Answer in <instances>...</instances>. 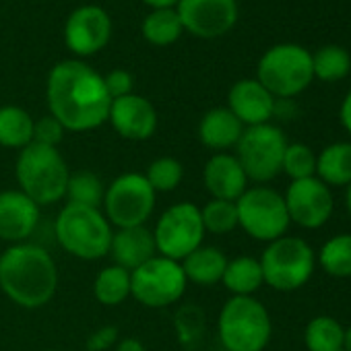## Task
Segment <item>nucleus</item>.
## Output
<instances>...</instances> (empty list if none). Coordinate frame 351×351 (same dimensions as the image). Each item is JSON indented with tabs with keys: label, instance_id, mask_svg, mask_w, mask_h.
<instances>
[{
	"label": "nucleus",
	"instance_id": "1",
	"mask_svg": "<svg viewBox=\"0 0 351 351\" xmlns=\"http://www.w3.org/2000/svg\"><path fill=\"white\" fill-rule=\"evenodd\" d=\"M46 97L50 114L73 132L101 126L112 106L104 77L81 60H64L50 71Z\"/></svg>",
	"mask_w": 351,
	"mask_h": 351
},
{
	"label": "nucleus",
	"instance_id": "2",
	"mask_svg": "<svg viewBox=\"0 0 351 351\" xmlns=\"http://www.w3.org/2000/svg\"><path fill=\"white\" fill-rule=\"evenodd\" d=\"M0 289L13 304L27 310L50 304L58 289L52 254L38 244H11L0 254Z\"/></svg>",
	"mask_w": 351,
	"mask_h": 351
},
{
	"label": "nucleus",
	"instance_id": "3",
	"mask_svg": "<svg viewBox=\"0 0 351 351\" xmlns=\"http://www.w3.org/2000/svg\"><path fill=\"white\" fill-rule=\"evenodd\" d=\"M15 176L23 195L38 207H48L66 197L71 171L58 147L32 143L19 151Z\"/></svg>",
	"mask_w": 351,
	"mask_h": 351
},
{
	"label": "nucleus",
	"instance_id": "4",
	"mask_svg": "<svg viewBox=\"0 0 351 351\" xmlns=\"http://www.w3.org/2000/svg\"><path fill=\"white\" fill-rule=\"evenodd\" d=\"M112 226L101 209L66 203L54 221V236L62 250L81 261H99L108 256Z\"/></svg>",
	"mask_w": 351,
	"mask_h": 351
},
{
	"label": "nucleus",
	"instance_id": "5",
	"mask_svg": "<svg viewBox=\"0 0 351 351\" xmlns=\"http://www.w3.org/2000/svg\"><path fill=\"white\" fill-rule=\"evenodd\" d=\"M221 349L265 351L273 335V322L263 302L252 295H232L217 318Z\"/></svg>",
	"mask_w": 351,
	"mask_h": 351
},
{
	"label": "nucleus",
	"instance_id": "6",
	"mask_svg": "<svg viewBox=\"0 0 351 351\" xmlns=\"http://www.w3.org/2000/svg\"><path fill=\"white\" fill-rule=\"evenodd\" d=\"M256 81L275 99L295 97L314 81L312 54L298 44H277L258 60Z\"/></svg>",
	"mask_w": 351,
	"mask_h": 351
},
{
	"label": "nucleus",
	"instance_id": "7",
	"mask_svg": "<svg viewBox=\"0 0 351 351\" xmlns=\"http://www.w3.org/2000/svg\"><path fill=\"white\" fill-rule=\"evenodd\" d=\"M258 263L269 287L277 291H295L312 277L316 256L306 240L298 236H281L269 242Z\"/></svg>",
	"mask_w": 351,
	"mask_h": 351
},
{
	"label": "nucleus",
	"instance_id": "8",
	"mask_svg": "<svg viewBox=\"0 0 351 351\" xmlns=\"http://www.w3.org/2000/svg\"><path fill=\"white\" fill-rule=\"evenodd\" d=\"M287 145L289 143L279 126H273L269 122L246 126L236 145V157L244 167L248 180L265 184L277 178L281 173Z\"/></svg>",
	"mask_w": 351,
	"mask_h": 351
},
{
	"label": "nucleus",
	"instance_id": "9",
	"mask_svg": "<svg viewBox=\"0 0 351 351\" xmlns=\"http://www.w3.org/2000/svg\"><path fill=\"white\" fill-rule=\"evenodd\" d=\"M157 193L151 189L143 173H122L106 189L104 215L114 228H136L147 226L155 211Z\"/></svg>",
	"mask_w": 351,
	"mask_h": 351
},
{
	"label": "nucleus",
	"instance_id": "10",
	"mask_svg": "<svg viewBox=\"0 0 351 351\" xmlns=\"http://www.w3.org/2000/svg\"><path fill=\"white\" fill-rule=\"evenodd\" d=\"M205 226L201 207L195 203H176L161 213L153 228L155 248L159 256L184 261L193 250L203 246Z\"/></svg>",
	"mask_w": 351,
	"mask_h": 351
},
{
	"label": "nucleus",
	"instance_id": "11",
	"mask_svg": "<svg viewBox=\"0 0 351 351\" xmlns=\"http://www.w3.org/2000/svg\"><path fill=\"white\" fill-rule=\"evenodd\" d=\"M186 275L178 261L155 254L130 273V295L147 308H165L186 291Z\"/></svg>",
	"mask_w": 351,
	"mask_h": 351
},
{
	"label": "nucleus",
	"instance_id": "12",
	"mask_svg": "<svg viewBox=\"0 0 351 351\" xmlns=\"http://www.w3.org/2000/svg\"><path fill=\"white\" fill-rule=\"evenodd\" d=\"M238 226L258 242H273L287 234L289 215L283 197L269 186H252L236 201Z\"/></svg>",
	"mask_w": 351,
	"mask_h": 351
},
{
	"label": "nucleus",
	"instance_id": "13",
	"mask_svg": "<svg viewBox=\"0 0 351 351\" xmlns=\"http://www.w3.org/2000/svg\"><path fill=\"white\" fill-rule=\"evenodd\" d=\"M285 207L289 221L304 230L322 228L335 209L330 189L322 184L316 176L304 180H293L285 191Z\"/></svg>",
	"mask_w": 351,
	"mask_h": 351
},
{
	"label": "nucleus",
	"instance_id": "14",
	"mask_svg": "<svg viewBox=\"0 0 351 351\" xmlns=\"http://www.w3.org/2000/svg\"><path fill=\"white\" fill-rule=\"evenodd\" d=\"M178 13L182 27L199 38H219L238 21L236 0H180Z\"/></svg>",
	"mask_w": 351,
	"mask_h": 351
},
{
	"label": "nucleus",
	"instance_id": "15",
	"mask_svg": "<svg viewBox=\"0 0 351 351\" xmlns=\"http://www.w3.org/2000/svg\"><path fill=\"white\" fill-rule=\"evenodd\" d=\"M112 36V21L101 7L85 5L71 13L64 25V42L77 56L99 52Z\"/></svg>",
	"mask_w": 351,
	"mask_h": 351
},
{
	"label": "nucleus",
	"instance_id": "16",
	"mask_svg": "<svg viewBox=\"0 0 351 351\" xmlns=\"http://www.w3.org/2000/svg\"><path fill=\"white\" fill-rule=\"evenodd\" d=\"M108 120L112 128L128 141H147L157 130V112L153 104L136 93L112 99Z\"/></svg>",
	"mask_w": 351,
	"mask_h": 351
},
{
	"label": "nucleus",
	"instance_id": "17",
	"mask_svg": "<svg viewBox=\"0 0 351 351\" xmlns=\"http://www.w3.org/2000/svg\"><path fill=\"white\" fill-rule=\"evenodd\" d=\"M40 207L21 191L0 193V240L21 244L38 228Z\"/></svg>",
	"mask_w": 351,
	"mask_h": 351
},
{
	"label": "nucleus",
	"instance_id": "18",
	"mask_svg": "<svg viewBox=\"0 0 351 351\" xmlns=\"http://www.w3.org/2000/svg\"><path fill=\"white\" fill-rule=\"evenodd\" d=\"M277 99L256 81L242 79L228 93V110L246 126L267 124L275 114Z\"/></svg>",
	"mask_w": 351,
	"mask_h": 351
},
{
	"label": "nucleus",
	"instance_id": "19",
	"mask_svg": "<svg viewBox=\"0 0 351 351\" xmlns=\"http://www.w3.org/2000/svg\"><path fill=\"white\" fill-rule=\"evenodd\" d=\"M207 193L219 201H238L248 189V176L232 153H215L203 167Z\"/></svg>",
	"mask_w": 351,
	"mask_h": 351
},
{
	"label": "nucleus",
	"instance_id": "20",
	"mask_svg": "<svg viewBox=\"0 0 351 351\" xmlns=\"http://www.w3.org/2000/svg\"><path fill=\"white\" fill-rule=\"evenodd\" d=\"M108 254L112 256L114 265L132 273L134 269H138L143 263H147L157 254L153 230H149L147 226L116 230L112 234Z\"/></svg>",
	"mask_w": 351,
	"mask_h": 351
},
{
	"label": "nucleus",
	"instance_id": "21",
	"mask_svg": "<svg viewBox=\"0 0 351 351\" xmlns=\"http://www.w3.org/2000/svg\"><path fill=\"white\" fill-rule=\"evenodd\" d=\"M244 132V124L228 110V108H213L209 110L199 124V138L205 147L223 153L238 145Z\"/></svg>",
	"mask_w": 351,
	"mask_h": 351
},
{
	"label": "nucleus",
	"instance_id": "22",
	"mask_svg": "<svg viewBox=\"0 0 351 351\" xmlns=\"http://www.w3.org/2000/svg\"><path fill=\"white\" fill-rule=\"evenodd\" d=\"M180 265L189 283L211 287L215 283H221L223 271L228 267V256L215 246H199L184 261H180Z\"/></svg>",
	"mask_w": 351,
	"mask_h": 351
},
{
	"label": "nucleus",
	"instance_id": "23",
	"mask_svg": "<svg viewBox=\"0 0 351 351\" xmlns=\"http://www.w3.org/2000/svg\"><path fill=\"white\" fill-rule=\"evenodd\" d=\"M316 178L328 189L351 184V143H332L316 155Z\"/></svg>",
	"mask_w": 351,
	"mask_h": 351
},
{
	"label": "nucleus",
	"instance_id": "24",
	"mask_svg": "<svg viewBox=\"0 0 351 351\" xmlns=\"http://www.w3.org/2000/svg\"><path fill=\"white\" fill-rule=\"evenodd\" d=\"M221 283L226 285V289L232 295H252L265 283L258 258L236 256V258L228 261Z\"/></svg>",
	"mask_w": 351,
	"mask_h": 351
},
{
	"label": "nucleus",
	"instance_id": "25",
	"mask_svg": "<svg viewBox=\"0 0 351 351\" xmlns=\"http://www.w3.org/2000/svg\"><path fill=\"white\" fill-rule=\"evenodd\" d=\"M34 124L36 120L19 106L0 108V147L7 149H25L34 143Z\"/></svg>",
	"mask_w": 351,
	"mask_h": 351
},
{
	"label": "nucleus",
	"instance_id": "26",
	"mask_svg": "<svg viewBox=\"0 0 351 351\" xmlns=\"http://www.w3.org/2000/svg\"><path fill=\"white\" fill-rule=\"evenodd\" d=\"M93 295L101 306H120L130 298V271L110 265L95 275Z\"/></svg>",
	"mask_w": 351,
	"mask_h": 351
},
{
	"label": "nucleus",
	"instance_id": "27",
	"mask_svg": "<svg viewBox=\"0 0 351 351\" xmlns=\"http://www.w3.org/2000/svg\"><path fill=\"white\" fill-rule=\"evenodd\" d=\"M345 326L332 316H316L304 330L308 351H343Z\"/></svg>",
	"mask_w": 351,
	"mask_h": 351
},
{
	"label": "nucleus",
	"instance_id": "28",
	"mask_svg": "<svg viewBox=\"0 0 351 351\" xmlns=\"http://www.w3.org/2000/svg\"><path fill=\"white\" fill-rule=\"evenodd\" d=\"M104 195H106V186H104L101 178H99L95 171H91V169L71 171L69 184H66L69 203L83 205V207H93V209H101Z\"/></svg>",
	"mask_w": 351,
	"mask_h": 351
},
{
	"label": "nucleus",
	"instance_id": "29",
	"mask_svg": "<svg viewBox=\"0 0 351 351\" xmlns=\"http://www.w3.org/2000/svg\"><path fill=\"white\" fill-rule=\"evenodd\" d=\"M182 21L173 9H155L143 21V38L153 46H169L182 34Z\"/></svg>",
	"mask_w": 351,
	"mask_h": 351
},
{
	"label": "nucleus",
	"instance_id": "30",
	"mask_svg": "<svg viewBox=\"0 0 351 351\" xmlns=\"http://www.w3.org/2000/svg\"><path fill=\"white\" fill-rule=\"evenodd\" d=\"M312 71L314 79H320L324 83L341 81L351 71V56L341 46H324L312 54Z\"/></svg>",
	"mask_w": 351,
	"mask_h": 351
},
{
	"label": "nucleus",
	"instance_id": "31",
	"mask_svg": "<svg viewBox=\"0 0 351 351\" xmlns=\"http://www.w3.org/2000/svg\"><path fill=\"white\" fill-rule=\"evenodd\" d=\"M318 263L330 277H351V234H339L326 240L318 252Z\"/></svg>",
	"mask_w": 351,
	"mask_h": 351
},
{
	"label": "nucleus",
	"instance_id": "32",
	"mask_svg": "<svg viewBox=\"0 0 351 351\" xmlns=\"http://www.w3.org/2000/svg\"><path fill=\"white\" fill-rule=\"evenodd\" d=\"M143 176L155 193H171L182 184L184 165L176 157H157L147 165Z\"/></svg>",
	"mask_w": 351,
	"mask_h": 351
},
{
	"label": "nucleus",
	"instance_id": "33",
	"mask_svg": "<svg viewBox=\"0 0 351 351\" xmlns=\"http://www.w3.org/2000/svg\"><path fill=\"white\" fill-rule=\"evenodd\" d=\"M203 226L205 232L223 236L230 234L238 228V209L234 201H219L211 199L203 209H201Z\"/></svg>",
	"mask_w": 351,
	"mask_h": 351
},
{
	"label": "nucleus",
	"instance_id": "34",
	"mask_svg": "<svg viewBox=\"0 0 351 351\" xmlns=\"http://www.w3.org/2000/svg\"><path fill=\"white\" fill-rule=\"evenodd\" d=\"M281 171L289 176L291 182L312 178V176L316 173V155H314V151L304 143L287 145L285 155H283Z\"/></svg>",
	"mask_w": 351,
	"mask_h": 351
},
{
	"label": "nucleus",
	"instance_id": "35",
	"mask_svg": "<svg viewBox=\"0 0 351 351\" xmlns=\"http://www.w3.org/2000/svg\"><path fill=\"white\" fill-rule=\"evenodd\" d=\"M176 330H178L180 343L189 349L195 351L199 347V343L203 341V332H205V314L201 308L189 304L182 306L176 314Z\"/></svg>",
	"mask_w": 351,
	"mask_h": 351
},
{
	"label": "nucleus",
	"instance_id": "36",
	"mask_svg": "<svg viewBox=\"0 0 351 351\" xmlns=\"http://www.w3.org/2000/svg\"><path fill=\"white\" fill-rule=\"evenodd\" d=\"M64 132H66V128L50 114V116L40 118L34 124V143L48 145V147H58V143L64 138Z\"/></svg>",
	"mask_w": 351,
	"mask_h": 351
},
{
	"label": "nucleus",
	"instance_id": "37",
	"mask_svg": "<svg viewBox=\"0 0 351 351\" xmlns=\"http://www.w3.org/2000/svg\"><path fill=\"white\" fill-rule=\"evenodd\" d=\"M104 83H106V89H108V93H110L112 99L130 95V93H132V87H134L132 75H130L128 71H124V69H114V71H110V73L104 77Z\"/></svg>",
	"mask_w": 351,
	"mask_h": 351
},
{
	"label": "nucleus",
	"instance_id": "38",
	"mask_svg": "<svg viewBox=\"0 0 351 351\" xmlns=\"http://www.w3.org/2000/svg\"><path fill=\"white\" fill-rule=\"evenodd\" d=\"M116 343H118V328L114 324L99 326L87 337L89 351H108V349H114Z\"/></svg>",
	"mask_w": 351,
	"mask_h": 351
},
{
	"label": "nucleus",
	"instance_id": "39",
	"mask_svg": "<svg viewBox=\"0 0 351 351\" xmlns=\"http://www.w3.org/2000/svg\"><path fill=\"white\" fill-rule=\"evenodd\" d=\"M339 116H341V124H343L345 130L351 134V89L347 91V95H345V99H343V104H341Z\"/></svg>",
	"mask_w": 351,
	"mask_h": 351
},
{
	"label": "nucleus",
	"instance_id": "40",
	"mask_svg": "<svg viewBox=\"0 0 351 351\" xmlns=\"http://www.w3.org/2000/svg\"><path fill=\"white\" fill-rule=\"evenodd\" d=\"M114 351H147V347H145L138 339H134V337H126V339H122V341H118V343H116Z\"/></svg>",
	"mask_w": 351,
	"mask_h": 351
},
{
	"label": "nucleus",
	"instance_id": "41",
	"mask_svg": "<svg viewBox=\"0 0 351 351\" xmlns=\"http://www.w3.org/2000/svg\"><path fill=\"white\" fill-rule=\"evenodd\" d=\"M143 3L153 9H171L173 5H178L180 0H143Z\"/></svg>",
	"mask_w": 351,
	"mask_h": 351
},
{
	"label": "nucleus",
	"instance_id": "42",
	"mask_svg": "<svg viewBox=\"0 0 351 351\" xmlns=\"http://www.w3.org/2000/svg\"><path fill=\"white\" fill-rule=\"evenodd\" d=\"M343 351H351V326L345 328V335H343Z\"/></svg>",
	"mask_w": 351,
	"mask_h": 351
},
{
	"label": "nucleus",
	"instance_id": "43",
	"mask_svg": "<svg viewBox=\"0 0 351 351\" xmlns=\"http://www.w3.org/2000/svg\"><path fill=\"white\" fill-rule=\"evenodd\" d=\"M345 203H347V211L351 215V184L347 186V193H345Z\"/></svg>",
	"mask_w": 351,
	"mask_h": 351
},
{
	"label": "nucleus",
	"instance_id": "44",
	"mask_svg": "<svg viewBox=\"0 0 351 351\" xmlns=\"http://www.w3.org/2000/svg\"><path fill=\"white\" fill-rule=\"evenodd\" d=\"M46 351H58V349H46Z\"/></svg>",
	"mask_w": 351,
	"mask_h": 351
},
{
	"label": "nucleus",
	"instance_id": "45",
	"mask_svg": "<svg viewBox=\"0 0 351 351\" xmlns=\"http://www.w3.org/2000/svg\"><path fill=\"white\" fill-rule=\"evenodd\" d=\"M215 351H228V349H215Z\"/></svg>",
	"mask_w": 351,
	"mask_h": 351
}]
</instances>
